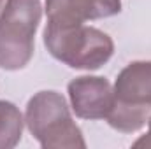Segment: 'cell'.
Masks as SVG:
<instances>
[{
    "instance_id": "7",
    "label": "cell",
    "mask_w": 151,
    "mask_h": 149,
    "mask_svg": "<svg viewBox=\"0 0 151 149\" xmlns=\"http://www.w3.org/2000/svg\"><path fill=\"white\" fill-rule=\"evenodd\" d=\"M150 116H151V107L125 104V102H119L116 98L113 109H111L109 116L106 119L114 130L123 132V133H134L148 123Z\"/></svg>"
},
{
    "instance_id": "4",
    "label": "cell",
    "mask_w": 151,
    "mask_h": 149,
    "mask_svg": "<svg viewBox=\"0 0 151 149\" xmlns=\"http://www.w3.org/2000/svg\"><path fill=\"white\" fill-rule=\"evenodd\" d=\"M70 107L81 119H106L116 102L114 88L106 77L81 75L69 82Z\"/></svg>"
},
{
    "instance_id": "3",
    "label": "cell",
    "mask_w": 151,
    "mask_h": 149,
    "mask_svg": "<svg viewBox=\"0 0 151 149\" xmlns=\"http://www.w3.org/2000/svg\"><path fill=\"white\" fill-rule=\"evenodd\" d=\"M40 0H5L0 12V69L19 70L34 56Z\"/></svg>"
},
{
    "instance_id": "5",
    "label": "cell",
    "mask_w": 151,
    "mask_h": 149,
    "mask_svg": "<svg viewBox=\"0 0 151 149\" xmlns=\"http://www.w3.org/2000/svg\"><path fill=\"white\" fill-rule=\"evenodd\" d=\"M121 11V0H46L47 21L86 23L111 18Z\"/></svg>"
},
{
    "instance_id": "1",
    "label": "cell",
    "mask_w": 151,
    "mask_h": 149,
    "mask_svg": "<svg viewBox=\"0 0 151 149\" xmlns=\"http://www.w3.org/2000/svg\"><path fill=\"white\" fill-rule=\"evenodd\" d=\"M44 46L53 58L79 70L100 69L114 53L113 39L84 23L47 21L44 28Z\"/></svg>"
},
{
    "instance_id": "9",
    "label": "cell",
    "mask_w": 151,
    "mask_h": 149,
    "mask_svg": "<svg viewBox=\"0 0 151 149\" xmlns=\"http://www.w3.org/2000/svg\"><path fill=\"white\" fill-rule=\"evenodd\" d=\"M148 125H150L148 133L142 135L141 139H137V140L132 144V148H135V149H151V116H150V119H148Z\"/></svg>"
},
{
    "instance_id": "10",
    "label": "cell",
    "mask_w": 151,
    "mask_h": 149,
    "mask_svg": "<svg viewBox=\"0 0 151 149\" xmlns=\"http://www.w3.org/2000/svg\"><path fill=\"white\" fill-rule=\"evenodd\" d=\"M2 4H4V0H0V12H2Z\"/></svg>"
},
{
    "instance_id": "8",
    "label": "cell",
    "mask_w": 151,
    "mask_h": 149,
    "mask_svg": "<svg viewBox=\"0 0 151 149\" xmlns=\"http://www.w3.org/2000/svg\"><path fill=\"white\" fill-rule=\"evenodd\" d=\"M23 114L19 109L5 100H0V149L18 146L23 135Z\"/></svg>"
},
{
    "instance_id": "6",
    "label": "cell",
    "mask_w": 151,
    "mask_h": 149,
    "mask_svg": "<svg viewBox=\"0 0 151 149\" xmlns=\"http://www.w3.org/2000/svg\"><path fill=\"white\" fill-rule=\"evenodd\" d=\"M114 95L119 102L151 107V62H132L116 77Z\"/></svg>"
},
{
    "instance_id": "2",
    "label": "cell",
    "mask_w": 151,
    "mask_h": 149,
    "mask_svg": "<svg viewBox=\"0 0 151 149\" xmlns=\"http://www.w3.org/2000/svg\"><path fill=\"white\" fill-rule=\"evenodd\" d=\"M28 132L44 149H84L83 132L70 116L67 100L58 91H39L25 112Z\"/></svg>"
}]
</instances>
